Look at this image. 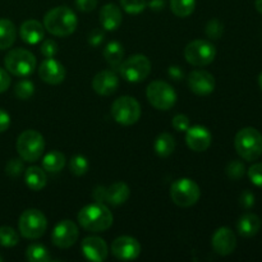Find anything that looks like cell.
<instances>
[{"instance_id": "obj_1", "label": "cell", "mask_w": 262, "mask_h": 262, "mask_svg": "<svg viewBox=\"0 0 262 262\" xmlns=\"http://www.w3.org/2000/svg\"><path fill=\"white\" fill-rule=\"evenodd\" d=\"M77 220L87 232H105L113 225V214L105 204L95 202L84 206L77 215Z\"/></svg>"}, {"instance_id": "obj_2", "label": "cell", "mask_w": 262, "mask_h": 262, "mask_svg": "<svg viewBox=\"0 0 262 262\" xmlns=\"http://www.w3.org/2000/svg\"><path fill=\"white\" fill-rule=\"evenodd\" d=\"M78 20L73 10L68 7H56L43 17V27L49 33L58 37H67L76 31Z\"/></svg>"}, {"instance_id": "obj_3", "label": "cell", "mask_w": 262, "mask_h": 262, "mask_svg": "<svg viewBox=\"0 0 262 262\" xmlns=\"http://www.w3.org/2000/svg\"><path fill=\"white\" fill-rule=\"evenodd\" d=\"M234 147L246 161H255L262 155V135L253 127H245L235 135Z\"/></svg>"}, {"instance_id": "obj_4", "label": "cell", "mask_w": 262, "mask_h": 262, "mask_svg": "<svg viewBox=\"0 0 262 262\" xmlns=\"http://www.w3.org/2000/svg\"><path fill=\"white\" fill-rule=\"evenodd\" d=\"M17 147L18 155L20 156L23 161L28 163H35L45 150V140L42 135L35 129H27L20 133L17 138Z\"/></svg>"}, {"instance_id": "obj_5", "label": "cell", "mask_w": 262, "mask_h": 262, "mask_svg": "<svg viewBox=\"0 0 262 262\" xmlns=\"http://www.w3.org/2000/svg\"><path fill=\"white\" fill-rule=\"evenodd\" d=\"M5 69L15 77H28L35 72L37 60L31 51L26 49H13L5 55Z\"/></svg>"}, {"instance_id": "obj_6", "label": "cell", "mask_w": 262, "mask_h": 262, "mask_svg": "<svg viewBox=\"0 0 262 262\" xmlns=\"http://www.w3.org/2000/svg\"><path fill=\"white\" fill-rule=\"evenodd\" d=\"M122 78L125 81L133 82H142L150 76L151 73V61L143 54H136V55L129 56L127 60L122 61L118 67Z\"/></svg>"}, {"instance_id": "obj_7", "label": "cell", "mask_w": 262, "mask_h": 262, "mask_svg": "<svg viewBox=\"0 0 262 262\" xmlns=\"http://www.w3.org/2000/svg\"><path fill=\"white\" fill-rule=\"evenodd\" d=\"M201 191L196 182L189 178H181L174 181L170 187V199L177 206L191 207L197 204Z\"/></svg>"}, {"instance_id": "obj_8", "label": "cell", "mask_w": 262, "mask_h": 262, "mask_svg": "<svg viewBox=\"0 0 262 262\" xmlns=\"http://www.w3.org/2000/svg\"><path fill=\"white\" fill-rule=\"evenodd\" d=\"M18 228L20 234L27 239H38L48 229V220L40 210L28 209L20 215Z\"/></svg>"}, {"instance_id": "obj_9", "label": "cell", "mask_w": 262, "mask_h": 262, "mask_svg": "<svg viewBox=\"0 0 262 262\" xmlns=\"http://www.w3.org/2000/svg\"><path fill=\"white\" fill-rule=\"evenodd\" d=\"M148 102L158 110H169L176 105L177 94L173 87L164 81L151 82L146 90Z\"/></svg>"}, {"instance_id": "obj_10", "label": "cell", "mask_w": 262, "mask_h": 262, "mask_svg": "<svg viewBox=\"0 0 262 262\" xmlns=\"http://www.w3.org/2000/svg\"><path fill=\"white\" fill-rule=\"evenodd\" d=\"M112 115L122 125H132L141 118V105L135 97L122 96L112 105Z\"/></svg>"}, {"instance_id": "obj_11", "label": "cell", "mask_w": 262, "mask_h": 262, "mask_svg": "<svg viewBox=\"0 0 262 262\" xmlns=\"http://www.w3.org/2000/svg\"><path fill=\"white\" fill-rule=\"evenodd\" d=\"M216 56V49L206 40H194L184 49V58L194 67L209 66Z\"/></svg>"}, {"instance_id": "obj_12", "label": "cell", "mask_w": 262, "mask_h": 262, "mask_svg": "<svg viewBox=\"0 0 262 262\" xmlns=\"http://www.w3.org/2000/svg\"><path fill=\"white\" fill-rule=\"evenodd\" d=\"M130 196V189L124 182H117L110 187H96L94 191V199L96 202L110 204L113 206H119L125 204Z\"/></svg>"}, {"instance_id": "obj_13", "label": "cell", "mask_w": 262, "mask_h": 262, "mask_svg": "<svg viewBox=\"0 0 262 262\" xmlns=\"http://www.w3.org/2000/svg\"><path fill=\"white\" fill-rule=\"evenodd\" d=\"M79 230L76 223L72 220H61L55 225L53 233H51V242L54 246L59 248L72 247L78 241Z\"/></svg>"}, {"instance_id": "obj_14", "label": "cell", "mask_w": 262, "mask_h": 262, "mask_svg": "<svg viewBox=\"0 0 262 262\" xmlns=\"http://www.w3.org/2000/svg\"><path fill=\"white\" fill-rule=\"evenodd\" d=\"M112 253L120 261L136 260L141 253V245L136 238L122 235L112 243Z\"/></svg>"}, {"instance_id": "obj_15", "label": "cell", "mask_w": 262, "mask_h": 262, "mask_svg": "<svg viewBox=\"0 0 262 262\" xmlns=\"http://www.w3.org/2000/svg\"><path fill=\"white\" fill-rule=\"evenodd\" d=\"M212 248L220 256L232 255L237 247V237L230 228L222 227L214 233L211 239Z\"/></svg>"}, {"instance_id": "obj_16", "label": "cell", "mask_w": 262, "mask_h": 262, "mask_svg": "<svg viewBox=\"0 0 262 262\" xmlns=\"http://www.w3.org/2000/svg\"><path fill=\"white\" fill-rule=\"evenodd\" d=\"M66 68L60 61L53 58H46L38 67V76L45 83L55 84L61 83L66 78Z\"/></svg>"}, {"instance_id": "obj_17", "label": "cell", "mask_w": 262, "mask_h": 262, "mask_svg": "<svg viewBox=\"0 0 262 262\" xmlns=\"http://www.w3.org/2000/svg\"><path fill=\"white\" fill-rule=\"evenodd\" d=\"M186 132V142L191 150L196 151V152H202L211 146L212 135L206 127L194 125V127H189Z\"/></svg>"}, {"instance_id": "obj_18", "label": "cell", "mask_w": 262, "mask_h": 262, "mask_svg": "<svg viewBox=\"0 0 262 262\" xmlns=\"http://www.w3.org/2000/svg\"><path fill=\"white\" fill-rule=\"evenodd\" d=\"M188 87L193 94L206 96L215 90V78L206 71H193L188 76Z\"/></svg>"}, {"instance_id": "obj_19", "label": "cell", "mask_w": 262, "mask_h": 262, "mask_svg": "<svg viewBox=\"0 0 262 262\" xmlns=\"http://www.w3.org/2000/svg\"><path fill=\"white\" fill-rule=\"evenodd\" d=\"M84 257L90 261L101 262L106 260L109 255V247L102 238L87 237L81 245Z\"/></svg>"}, {"instance_id": "obj_20", "label": "cell", "mask_w": 262, "mask_h": 262, "mask_svg": "<svg viewBox=\"0 0 262 262\" xmlns=\"http://www.w3.org/2000/svg\"><path fill=\"white\" fill-rule=\"evenodd\" d=\"M119 86V78L113 71H101L92 79V89L101 96H110Z\"/></svg>"}, {"instance_id": "obj_21", "label": "cell", "mask_w": 262, "mask_h": 262, "mask_svg": "<svg viewBox=\"0 0 262 262\" xmlns=\"http://www.w3.org/2000/svg\"><path fill=\"white\" fill-rule=\"evenodd\" d=\"M99 19L104 30L115 31L119 28L120 25H122V10H120V8L118 7V5L113 4V3L105 4L104 7L101 8V10H100Z\"/></svg>"}, {"instance_id": "obj_22", "label": "cell", "mask_w": 262, "mask_h": 262, "mask_svg": "<svg viewBox=\"0 0 262 262\" xmlns=\"http://www.w3.org/2000/svg\"><path fill=\"white\" fill-rule=\"evenodd\" d=\"M19 35L25 42L36 45L45 37V27L36 19H28L22 23L19 28Z\"/></svg>"}, {"instance_id": "obj_23", "label": "cell", "mask_w": 262, "mask_h": 262, "mask_svg": "<svg viewBox=\"0 0 262 262\" xmlns=\"http://www.w3.org/2000/svg\"><path fill=\"white\" fill-rule=\"evenodd\" d=\"M261 227V220L253 212H246L242 216L239 217L237 223V229L242 237L251 238L253 235H256L260 230Z\"/></svg>"}, {"instance_id": "obj_24", "label": "cell", "mask_w": 262, "mask_h": 262, "mask_svg": "<svg viewBox=\"0 0 262 262\" xmlns=\"http://www.w3.org/2000/svg\"><path fill=\"white\" fill-rule=\"evenodd\" d=\"M25 182L26 186L31 191L37 192L45 188L46 183H48V177H46L45 170H42L38 166H30L25 171Z\"/></svg>"}, {"instance_id": "obj_25", "label": "cell", "mask_w": 262, "mask_h": 262, "mask_svg": "<svg viewBox=\"0 0 262 262\" xmlns=\"http://www.w3.org/2000/svg\"><path fill=\"white\" fill-rule=\"evenodd\" d=\"M17 38V28L12 20L7 18L0 19V50H7Z\"/></svg>"}, {"instance_id": "obj_26", "label": "cell", "mask_w": 262, "mask_h": 262, "mask_svg": "<svg viewBox=\"0 0 262 262\" xmlns=\"http://www.w3.org/2000/svg\"><path fill=\"white\" fill-rule=\"evenodd\" d=\"M104 58L107 64L118 68L124 58V49H123L122 43L118 41H112L107 43L104 49Z\"/></svg>"}, {"instance_id": "obj_27", "label": "cell", "mask_w": 262, "mask_h": 262, "mask_svg": "<svg viewBox=\"0 0 262 262\" xmlns=\"http://www.w3.org/2000/svg\"><path fill=\"white\" fill-rule=\"evenodd\" d=\"M67 159L66 155L60 151H51L46 154L42 160L43 170L50 171V173H58L66 166Z\"/></svg>"}, {"instance_id": "obj_28", "label": "cell", "mask_w": 262, "mask_h": 262, "mask_svg": "<svg viewBox=\"0 0 262 262\" xmlns=\"http://www.w3.org/2000/svg\"><path fill=\"white\" fill-rule=\"evenodd\" d=\"M176 148V141L174 137L169 133H161L158 136L155 141V151L160 158H168L174 152Z\"/></svg>"}, {"instance_id": "obj_29", "label": "cell", "mask_w": 262, "mask_h": 262, "mask_svg": "<svg viewBox=\"0 0 262 262\" xmlns=\"http://www.w3.org/2000/svg\"><path fill=\"white\" fill-rule=\"evenodd\" d=\"M26 258L30 262H48L51 260L48 248L40 243H32L28 246L26 250Z\"/></svg>"}, {"instance_id": "obj_30", "label": "cell", "mask_w": 262, "mask_h": 262, "mask_svg": "<svg viewBox=\"0 0 262 262\" xmlns=\"http://www.w3.org/2000/svg\"><path fill=\"white\" fill-rule=\"evenodd\" d=\"M196 0H170V9L177 17L186 18L193 13Z\"/></svg>"}, {"instance_id": "obj_31", "label": "cell", "mask_w": 262, "mask_h": 262, "mask_svg": "<svg viewBox=\"0 0 262 262\" xmlns=\"http://www.w3.org/2000/svg\"><path fill=\"white\" fill-rule=\"evenodd\" d=\"M19 242V235L13 228L0 227V245L3 247H14Z\"/></svg>"}, {"instance_id": "obj_32", "label": "cell", "mask_w": 262, "mask_h": 262, "mask_svg": "<svg viewBox=\"0 0 262 262\" xmlns=\"http://www.w3.org/2000/svg\"><path fill=\"white\" fill-rule=\"evenodd\" d=\"M69 170H71L72 174L77 177L84 176L87 170H89V161L82 155L73 156L71 161H69Z\"/></svg>"}, {"instance_id": "obj_33", "label": "cell", "mask_w": 262, "mask_h": 262, "mask_svg": "<svg viewBox=\"0 0 262 262\" xmlns=\"http://www.w3.org/2000/svg\"><path fill=\"white\" fill-rule=\"evenodd\" d=\"M33 92H35V86H33L32 82L28 81V79H23V81L18 82V83L15 84L14 94L18 99L28 100L32 96Z\"/></svg>"}, {"instance_id": "obj_34", "label": "cell", "mask_w": 262, "mask_h": 262, "mask_svg": "<svg viewBox=\"0 0 262 262\" xmlns=\"http://www.w3.org/2000/svg\"><path fill=\"white\" fill-rule=\"evenodd\" d=\"M120 5L128 14H140L147 7L146 0H120Z\"/></svg>"}, {"instance_id": "obj_35", "label": "cell", "mask_w": 262, "mask_h": 262, "mask_svg": "<svg viewBox=\"0 0 262 262\" xmlns=\"http://www.w3.org/2000/svg\"><path fill=\"white\" fill-rule=\"evenodd\" d=\"M246 173V166L243 161L241 160H233L228 164L227 166V176L233 181H238L242 178Z\"/></svg>"}, {"instance_id": "obj_36", "label": "cell", "mask_w": 262, "mask_h": 262, "mask_svg": "<svg viewBox=\"0 0 262 262\" xmlns=\"http://www.w3.org/2000/svg\"><path fill=\"white\" fill-rule=\"evenodd\" d=\"M224 33V26L220 20L217 19H211L209 20V23L206 25V35L209 36L212 40H217L220 38Z\"/></svg>"}, {"instance_id": "obj_37", "label": "cell", "mask_w": 262, "mask_h": 262, "mask_svg": "<svg viewBox=\"0 0 262 262\" xmlns=\"http://www.w3.org/2000/svg\"><path fill=\"white\" fill-rule=\"evenodd\" d=\"M25 170V164L22 159H10L5 166V171L10 177H18Z\"/></svg>"}, {"instance_id": "obj_38", "label": "cell", "mask_w": 262, "mask_h": 262, "mask_svg": "<svg viewBox=\"0 0 262 262\" xmlns=\"http://www.w3.org/2000/svg\"><path fill=\"white\" fill-rule=\"evenodd\" d=\"M248 178H250V181L252 182L256 187L262 188V163L253 164V165L248 169Z\"/></svg>"}, {"instance_id": "obj_39", "label": "cell", "mask_w": 262, "mask_h": 262, "mask_svg": "<svg viewBox=\"0 0 262 262\" xmlns=\"http://www.w3.org/2000/svg\"><path fill=\"white\" fill-rule=\"evenodd\" d=\"M41 54H42L45 58H54V56L58 54L59 48H58V43L53 40H45L42 42L40 48Z\"/></svg>"}, {"instance_id": "obj_40", "label": "cell", "mask_w": 262, "mask_h": 262, "mask_svg": "<svg viewBox=\"0 0 262 262\" xmlns=\"http://www.w3.org/2000/svg\"><path fill=\"white\" fill-rule=\"evenodd\" d=\"M173 124L174 129L179 130V132H184V130L188 129L191 127V122H189V118L184 114H178L173 118Z\"/></svg>"}, {"instance_id": "obj_41", "label": "cell", "mask_w": 262, "mask_h": 262, "mask_svg": "<svg viewBox=\"0 0 262 262\" xmlns=\"http://www.w3.org/2000/svg\"><path fill=\"white\" fill-rule=\"evenodd\" d=\"M239 204L243 209H252L253 205H255V194L251 191H248V189H246V191L241 194Z\"/></svg>"}, {"instance_id": "obj_42", "label": "cell", "mask_w": 262, "mask_h": 262, "mask_svg": "<svg viewBox=\"0 0 262 262\" xmlns=\"http://www.w3.org/2000/svg\"><path fill=\"white\" fill-rule=\"evenodd\" d=\"M104 37H105L104 31L100 30V28H95V30H92L91 32H90L89 42L91 43L92 46H99L100 43L104 41Z\"/></svg>"}, {"instance_id": "obj_43", "label": "cell", "mask_w": 262, "mask_h": 262, "mask_svg": "<svg viewBox=\"0 0 262 262\" xmlns=\"http://www.w3.org/2000/svg\"><path fill=\"white\" fill-rule=\"evenodd\" d=\"M97 0H76V7L81 12H92L96 8Z\"/></svg>"}, {"instance_id": "obj_44", "label": "cell", "mask_w": 262, "mask_h": 262, "mask_svg": "<svg viewBox=\"0 0 262 262\" xmlns=\"http://www.w3.org/2000/svg\"><path fill=\"white\" fill-rule=\"evenodd\" d=\"M10 86V76L7 69L0 68V94L7 91Z\"/></svg>"}, {"instance_id": "obj_45", "label": "cell", "mask_w": 262, "mask_h": 262, "mask_svg": "<svg viewBox=\"0 0 262 262\" xmlns=\"http://www.w3.org/2000/svg\"><path fill=\"white\" fill-rule=\"evenodd\" d=\"M10 125V115L5 110L0 109V133L5 132Z\"/></svg>"}, {"instance_id": "obj_46", "label": "cell", "mask_w": 262, "mask_h": 262, "mask_svg": "<svg viewBox=\"0 0 262 262\" xmlns=\"http://www.w3.org/2000/svg\"><path fill=\"white\" fill-rule=\"evenodd\" d=\"M168 74L170 78L174 79V81H181V79L183 78V71H182L181 67H178V66L169 67Z\"/></svg>"}, {"instance_id": "obj_47", "label": "cell", "mask_w": 262, "mask_h": 262, "mask_svg": "<svg viewBox=\"0 0 262 262\" xmlns=\"http://www.w3.org/2000/svg\"><path fill=\"white\" fill-rule=\"evenodd\" d=\"M147 5L152 10H161L165 7V2L164 0H150Z\"/></svg>"}, {"instance_id": "obj_48", "label": "cell", "mask_w": 262, "mask_h": 262, "mask_svg": "<svg viewBox=\"0 0 262 262\" xmlns=\"http://www.w3.org/2000/svg\"><path fill=\"white\" fill-rule=\"evenodd\" d=\"M255 7L260 14H262V0H255Z\"/></svg>"}, {"instance_id": "obj_49", "label": "cell", "mask_w": 262, "mask_h": 262, "mask_svg": "<svg viewBox=\"0 0 262 262\" xmlns=\"http://www.w3.org/2000/svg\"><path fill=\"white\" fill-rule=\"evenodd\" d=\"M258 84H260V87L262 90V72L260 73V76H258Z\"/></svg>"}, {"instance_id": "obj_50", "label": "cell", "mask_w": 262, "mask_h": 262, "mask_svg": "<svg viewBox=\"0 0 262 262\" xmlns=\"http://www.w3.org/2000/svg\"><path fill=\"white\" fill-rule=\"evenodd\" d=\"M3 261V257H2V256H0V262H2Z\"/></svg>"}]
</instances>
